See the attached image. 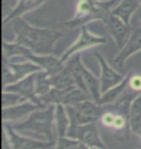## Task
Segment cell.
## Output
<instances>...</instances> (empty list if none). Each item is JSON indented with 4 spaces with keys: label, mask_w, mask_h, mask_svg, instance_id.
Instances as JSON below:
<instances>
[{
    "label": "cell",
    "mask_w": 141,
    "mask_h": 149,
    "mask_svg": "<svg viewBox=\"0 0 141 149\" xmlns=\"http://www.w3.org/2000/svg\"><path fill=\"white\" fill-rule=\"evenodd\" d=\"M10 24L16 35L15 42L40 55L51 54L56 42L64 37L59 30L31 25L22 17L12 19Z\"/></svg>",
    "instance_id": "obj_1"
},
{
    "label": "cell",
    "mask_w": 141,
    "mask_h": 149,
    "mask_svg": "<svg viewBox=\"0 0 141 149\" xmlns=\"http://www.w3.org/2000/svg\"><path fill=\"white\" fill-rule=\"evenodd\" d=\"M55 106H47L33 111L25 120L11 124L12 128L22 135H37L42 141L55 142L53 128L54 122Z\"/></svg>",
    "instance_id": "obj_2"
},
{
    "label": "cell",
    "mask_w": 141,
    "mask_h": 149,
    "mask_svg": "<svg viewBox=\"0 0 141 149\" xmlns=\"http://www.w3.org/2000/svg\"><path fill=\"white\" fill-rule=\"evenodd\" d=\"M116 0H78L73 19L68 20L65 25L74 29L81 27L91 22H104L111 13Z\"/></svg>",
    "instance_id": "obj_3"
},
{
    "label": "cell",
    "mask_w": 141,
    "mask_h": 149,
    "mask_svg": "<svg viewBox=\"0 0 141 149\" xmlns=\"http://www.w3.org/2000/svg\"><path fill=\"white\" fill-rule=\"evenodd\" d=\"M3 55L7 58H12L14 56H22L26 60H29L33 63L37 64L42 68V70L46 71L49 76L58 74L64 69L66 65L61 61V59L52 54L40 55L33 52L31 49H27L22 45L14 43H8L3 40L2 42Z\"/></svg>",
    "instance_id": "obj_4"
},
{
    "label": "cell",
    "mask_w": 141,
    "mask_h": 149,
    "mask_svg": "<svg viewBox=\"0 0 141 149\" xmlns=\"http://www.w3.org/2000/svg\"><path fill=\"white\" fill-rule=\"evenodd\" d=\"M42 68L29 60L20 63H13L3 56L2 60V85H9L24 79L30 74L41 71Z\"/></svg>",
    "instance_id": "obj_5"
},
{
    "label": "cell",
    "mask_w": 141,
    "mask_h": 149,
    "mask_svg": "<svg viewBox=\"0 0 141 149\" xmlns=\"http://www.w3.org/2000/svg\"><path fill=\"white\" fill-rule=\"evenodd\" d=\"M67 136L76 139L91 148L106 149L101 139L100 132L96 122H91L84 125H70L67 132Z\"/></svg>",
    "instance_id": "obj_6"
},
{
    "label": "cell",
    "mask_w": 141,
    "mask_h": 149,
    "mask_svg": "<svg viewBox=\"0 0 141 149\" xmlns=\"http://www.w3.org/2000/svg\"><path fill=\"white\" fill-rule=\"evenodd\" d=\"M106 43V38L103 36H99L97 34L92 33L91 31L87 28L86 25H82L80 27V34L76 42H74L73 45L66 50L61 55V61L63 63H66L67 60L74 55V53L81 52L82 50L88 49L90 47L99 46V45H104Z\"/></svg>",
    "instance_id": "obj_7"
},
{
    "label": "cell",
    "mask_w": 141,
    "mask_h": 149,
    "mask_svg": "<svg viewBox=\"0 0 141 149\" xmlns=\"http://www.w3.org/2000/svg\"><path fill=\"white\" fill-rule=\"evenodd\" d=\"M3 129L10 138L13 149H49L56 144V142L36 139L28 136L19 135V133L15 131L11 124L7 122H3Z\"/></svg>",
    "instance_id": "obj_8"
},
{
    "label": "cell",
    "mask_w": 141,
    "mask_h": 149,
    "mask_svg": "<svg viewBox=\"0 0 141 149\" xmlns=\"http://www.w3.org/2000/svg\"><path fill=\"white\" fill-rule=\"evenodd\" d=\"M103 22L106 23L110 36L115 42L116 47H118L119 50L122 49L131 37L133 27H131V25L125 23L121 19L114 16L111 13Z\"/></svg>",
    "instance_id": "obj_9"
},
{
    "label": "cell",
    "mask_w": 141,
    "mask_h": 149,
    "mask_svg": "<svg viewBox=\"0 0 141 149\" xmlns=\"http://www.w3.org/2000/svg\"><path fill=\"white\" fill-rule=\"evenodd\" d=\"M35 74L24 77V79L19 80V81L12 83V84L3 86V91H10L19 94L26 101L36 104V105L46 108L47 106L43 105L40 101V98L37 96L35 91Z\"/></svg>",
    "instance_id": "obj_10"
},
{
    "label": "cell",
    "mask_w": 141,
    "mask_h": 149,
    "mask_svg": "<svg viewBox=\"0 0 141 149\" xmlns=\"http://www.w3.org/2000/svg\"><path fill=\"white\" fill-rule=\"evenodd\" d=\"M95 56L97 58L101 68L100 81H101V94H103L104 92L108 91L112 87H114V86H116L117 84H119L125 79L126 76L118 73L116 70H114L106 62V58L101 54H100V53L95 52Z\"/></svg>",
    "instance_id": "obj_11"
},
{
    "label": "cell",
    "mask_w": 141,
    "mask_h": 149,
    "mask_svg": "<svg viewBox=\"0 0 141 149\" xmlns=\"http://www.w3.org/2000/svg\"><path fill=\"white\" fill-rule=\"evenodd\" d=\"M41 108H43V107L36 105V104L30 102V101H25L23 103L17 104V105L13 107H9V108H2L3 122L13 124L23 121L33 111Z\"/></svg>",
    "instance_id": "obj_12"
},
{
    "label": "cell",
    "mask_w": 141,
    "mask_h": 149,
    "mask_svg": "<svg viewBox=\"0 0 141 149\" xmlns=\"http://www.w3.org/2000/svg\"><path fill=\"white\" fill-rule=\"evenodd\" d=\"M139 50H141V28H133L131 37L127 44L122 49L119 50L118 54L114 57V63L118 67L122 68L126 61Z\"/></svg>",
    "instance_id": "obj_13"
},
{
    "label": "cell",
    "mask_w": 141,
    "mask_h": 149,
    "mask_svg": "<svg viewBox=\"0 0 141 149\" xmlns=\"http://www.w3.org/2000/svg\"><path fill=\"white\" fill-rule=\"evenodd\" d=\"M47 1V0H19L15 8L9 13L8 16L4 17L3 23L10 22L12 19H16V17L24 16L25 14L40 7L41 5H43Z\"/></svg>",
    "instance_id": "obj_14"
},
{
    "label": "cell",
    "mask_w": 141,
    "mask_h": 149,
    "mask_svg": "<svg viewBox=\"0 0 141 149\" xmlns=\"http://www.w3.org/2000/svg\"><path fill=\"white\" fill-rule=\"evenodd\" d=\"M128 124L134 135L141 136V93L131 103L128 109Z\"/></svg>",
    "instance_id": "obj_15"
},
{
    "label": "cell",
    "mask_w": 141,
    "mask_h": 149,
    "mask_svg": "<svg viewBox=\"0 0 141 149\" xmlns=\"http://www.w3.org/2000/svg\"><path fill=\"white\" fill-rule=\"evenodd\" d=\"M139 5L138 0H122L116 7L112 9L111 14L130 25L131 17L139 8Z\"/></svg>",
    "instance_id": "obj_16"
},
{
    "label": "cell",
    "mask_w": 141,
    "mask_h": 149,
    "mask_svg": "<svg viewBox=\"0 0 141 149\" xmlns=\"http://www.w3.org/2000/svg\"><path fill=\"white\" fill-rule=\"evenodd\" d=\"M54 122L58 138L67 136V132L71 125V122L68 112L66 111V107L63 104H58V105L55 106Z\"/></svg>",
    "instance_id": "obj_17"
},
{
    "label": "cell",
    "mask_w": 141,
    "mask_h": 149,
    "mask_svg": "<svg viewBox=\"0 0 141 149\" xmlns=\"http://www.w3.org/2000/svg\"><path fill=\"white\" fill-rule=\"evenodd\" d=\"M130 77H131V73H128V74H126V77L119 83V84H117L111 89H109L108 91L101 94V99L99 101V104L103 106V105H108V104H112L114 102H116V100L122 96V94L124 93V91L128 86V79H130Z\"/></svg>",
    "instance_id": "obj_18"
},
{
    "label": "cell",
    "mask_w": 141,
    "mask_h": 149,
    "mask_svg": "<svg viewBox=\"0 0 141 149\" xmlns=\"http://www.w3.org/2000/svg\"><path fill=\"white\" fill-rule=\"evenodd\" d=\"M81 71H82L83 79H84V81H85V84L87 86V89H88L90 96H91L92 100H94L95 102L99 103V101H100L101 96L100 79H97L83 64L81 66Z\"/></svg>",
    "instance_id": "obj_19"
},
{
    "label": "cell",
    "mask_w": 141,
    "mask_h": 149,
    "mask_svg": "<svg viewBox=\"0 0 141 149\" xmlns=\"http://www.w3.org/2000/svg\"><path fill=\"white\" fill-rule=\"evenodd\" d=\"M50 81H51L52 87L57 89H67L73 86H76L73 74L67 66H65L64 69L58 74L50 76Z\"/></svg>",
    "instance_id": "obj_20"
},
{
    "label": "cell",
    "mask_w": 141,
    "mask_h": 149,
    "mask_svg": "<svg viewBox=\"0 0 141 149\" xmlns=\"http://www.w3.org/2000/svg\"><path fill=\"white\" fill-rule=\"evenodd\" d=\"M73 107L77 109L79 111H81L83 114L89 116V117L96 118V119L100 118L101 115L103 114V112L101 105H100V104L97 102H95V101L92 99L85 100V101H83V102H80Z\"/></svg>",
    "instance_id": "obj_21"
},
{
    "label": "cell",
    "mask_w": 141,
    "mask_h": 149,
    "mask_svg": "<svg viewBox=\"0 0 141 149\" xmlns=\"http://www.w3.org/2000/svg\"><path fill=\"white\" fill-rule=\"evenodd\" d=\"M51 88L50 76L46 71L41 70L35 74V91L38 97L46 95Z\"/></svg>",
    "instance_id": "obj_22"
},
{
    "label": "cell",
    "mask_w": 141,
    "mask_h": 149,
    "mask_svg": "<svg viewBox=\"0 0 141 149\" xmlns=\"http://www.w3.org/2000/svg\"><path fill=\"white\" fill-rule=\"evenodd\" d=\"M88 99H92V98L87 92H85L84 90H82V89H80L78 87H76V86H74V87L71 88L70 90L66 93L64 100H63V105L74 106V105H76V104L83 102V101L88 100Z\"/></svg>",
    "instance_id": "obj_23"
},
{
    "label": "cell",
    "mask_w": 141,
    "mask_h": 149,
    "mask_svg": "<svg viewBox=\"0 0 141 149\" xmlns=\"http://www.w3.org/2000/svg\"><path fill=\"white\" fill-rule=\"evenodd\" d=\"M65 107H66V111L68 112L69 118H70L71 125H84V124L91 123V122L97 121L96 118L89 117V116L83 114L81 111H79L78 109H76L73 106L67 105Z\"/></svg>",
    "instance_id": "obj_24"
},
{
    "label": "cell",
    "mask_w": 141,
    "mask_h": 149,
    "mask_svg": "<svg viewBox=\"0 0 141 149\" xmlns=\"http://www.w3.org/2000/svg\"><path fill=\"white\" fill-rule=\"evenodd\" d=\"M25 99L17 94L15 92L3 91L2 92V108H9V107L16 106L17 104L25 102Z\"/></svg>",
    "instance_id": "obj_25"
},
{
    "label": "cell",
    "mask_w": 141,
    "mask_h": 149,
    "mask_svg": "<svg viewBox=\"0 0 141 149\" xmlns=\"http://www.w3.org/2000/svg\"><path fill=\"white\" fill-rule=\"evenodd\" d=\"M79 141L76 139H71L69 136H61L57 139L55 149H77Z\"/></svg>",
    "instance_id": "obj_26"
},
{
    "label": "cell",
    "mask_w": 141,
    "mask_h": 149,
    "mask_svg": "<svg viewBox=\"0 0 141 149\" xmlns=\"http://www.w3.org/2000/svg\"><path fill=\"white\" fill-rule=\"evenodd\" d=\"M128 87L137 94L141 93V74H131L128 79Z\"/></svg>",
    "instance_id": "obj_27"
},
{
    "label": "cell",
    "mask_w": 141,
    "mask_h": 149,
    "mask_svg": "<svg viewBox=\"0 0 141 149\" xmlns=\"http://www.w3.org/2000/svg\"><path fill=\"white\" fill-rule=\"evenodd\" d=\"M116 114L112 111H103V114L101 115V122L104 127L112 128L114 124V120H115Z\"/></svg>",
    "instance_id": "obj_28"
},
{
    "label": "cell",
    "mask_w": 141,
    "mask_h": 149,
    "mask_svg": "<svg viewBox=\"0 0 141 149\" xmlns=\"http://www.w3.org/2000/svg\"><path fill=\"white\" fill-rule=\"evenodd\" d=\"M126 117L122 114H116L115 116V120H114L113 124V129L115 130H122L123 128L126 126Z\"/></svg>",
    "instance_id": "obj_29"
},
{
    "label": "cell",
    "mask_w": 141,
    "mask_h": 149,
    "mask_svg": "<svg viewBox=\"0 0 141 149\" xmlns=\"http://www.w3.org/2000/svg\"><path fill=\"white\" fill-rule=\"evenodd\" d=\"M2 149H13V145L11 143L10 138L7 135L6 131L3 129V135H2Z\"/></svg>",
    "instance_id": "obj_30"
},
{
    "label": "cell",
    "mask_w": 141,
    "mask_h": 149,
    "mask_svg": "<svg viewBox=\"0 0 141 149\" xmlns=\"http://www.w3.org/2000/svg\"><path fill=\"white\" fill-rule=\"evenodd\" d=\"M77 149H92L90 146L88 145H86L84 143H82V142H79V145H78V148Z\"/></svg>",
    "instance_id": "obj_31"
},
{
    "label": "cell",
    "mask_w": 141,
    "mask_h": 149,
    "mask_svg": "<svg viewBox=\"0 0 141 149\" xmlns=\"http://www.w3.org/2000/svg\"><path fill=\"white\" fill-rule=\"evenodd\" d=\"M92 149H101V148H92Z\"/></svg>",
    "instance_id": "obj_32"
},
{
    "label": "cell",
    "mask_w": 141,
    "mask_h": 149,
    "mask_svg": "<svg viewBox=\"0 0 141 149\" xmlns=\"http://www.w3.org/2000/svg\"><path fill=\"white\" fill-rule=\"evenodd\" d=\"M139 17H140V20H141V14L139 15Z\"/></svg>",
    "instance_id": "obj_33"
},
{
    "label": "cell",
    "mask_w": 141,
    "mask_h": 149,
    "mask_svg": "<svg viewBox=\"0 0 141 149\" xmlns=\"http://www.w3.org/2000/svg\"><path fill=\"white\" fill-rule=\"evenodd\" d=\"M138 2L140 3V4H141V0H138Z\"/></svg>",
    "instance_id": "obj_34"
}]
</instances>
